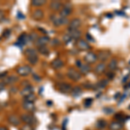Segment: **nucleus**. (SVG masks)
Instances as JSON below:
<instances>
[{
	"instance_id": "nucleus-18",
	"label": "nucleus",
	"mask_w": 130,
	"mask_h": 130,
	"mask_svg": "<svg viewBox=\"0 0 130 130\" xmlns=\"http://www.w3.org/2000/svg\"><path fill=\"white\" fill-rule=\"evenodd\" d=\"M31 94H33V88H32L30 85L26 86V87L24 88L22 91H21V95H22L23 96H24V97L27 96V95H31Z\"/></svg>"
},
{
	"instance_id": "nucleus-22",
	"label": "nucleus",
	"mask_w": 130,
	"mask_h": 130,
	"mask_svg": "<svg viewBox=\"0 0 130 130\" xmlns=\"http://www.w3.org/2000/svg\"><path fill=\"white\" fill-rule=\"evenodd\" d=\"M122 128V124L118 121H112L109 124L110 130H121Z\"/></svg>"
},
{
	"instance_id": "nucleus-50",
	"label": "nucleus",
	"mask_w": 130,
	"mask_h": 130,
	"mask_svg": "<svg viewBox=\"0 0 130 130\" xmlns=\"http://www.w3.org/2000/svg\"><path fill=\"white\" fill-rule=\"evenodd\" d=\"M0 130H8V129L5 127H0Z\"/></svg>"
},
{
	"instance_id": "nucleus-2",
	"label": "nucleus",
	"mask_w": 130,
	"mask_h": 130,
	"mask_svg": "<svg viewBox=\"0 0 130 130\" xmlns=\"http://www.w3.org/2000/svg\"><path fill=\"white\" fill-rule=\"evenodd\" d=\"M51 20L53 22V24L56 26H60V25H64L69 23V20L67 18H62V17H56V15H53L51 17Z\"/></svg>"
},
{
	"instance_id": "nucleus-27",
	"label": "nucleus",
	"mask_w": 130,
	"mask_h": 130,
	"mask_svg": "<svg viewBox=\"0 0 130 130\" xmlns=\"http://www.w3.org/2000/svg\"><path fill=\"white\" fill-rule=\"evenodd\" d=\"M108 84V81L107 79H102L101 81H99L98 83H97L96 86L98 88H101V89H102V88H105L107 87Z\"/></svg>"
},
{
	"instance_id": "nucleus-36",
	"label": "nucleus",
	"mask_w": 130,
	"mask_h": 130,
	"mask_svg": "<svg viewBox=\"0 0 130 130\" xmlns=\"http://www.w3.org/2000/svg\"><path fill=\"white\" fill-rule=\"evenodd\" d=\"M83 88H85V89H94V84H92L91 83H89V82H87V83H83Z\"/></svg>"
},
{
	"instance_id": "nucleus-33",
	"label": "nucleus",
	"mask_w": 130,
	"mask_h": 130,
	"mask_svg": "<svg viewBox=\"0 0 130 130\" xmlns=\"http://www.w3.org/2000/svg\"><path fill=\"white\" fill-rule=\"evenodd\" d=\"M115 118L118 120V122H120V123H121V122H123L124 121H125V116L123 115L122 114H115Z\"/></svg>"
},
{
	"instance_id": "nucleus-47",
	"label": "nucleus",
	"mask_w": 130,
	"mask_h": 130,
	"mask_svg": "<svg viewBox=\"0 0 130 130\" xmlns=\"http://www.w3.org/2000/svg\"><path fill=\"white\" fill-rule=\"evenodd\" d=\"M4 17H5V16H4V13L2 12V11H0V21H2V20H3Z\"/></svg>"
},
{
	"instance_id": "nucleus-25",
	"label": "nucleus",
	"mask_w": 130,
	"mask_h": 130,
	"mask_svg": "<svg viewBox=\"0 0 130 130\" xmlns=\"http://www.w3.org/2000/svg\"><path fill=\"white\" fill-rule=\"evenodd\" d=\"M43 17V12L41 10H36L33 12V18L37 19V20H40Z\"/></svg>"
},
{
	"instance_id": "nucleus-32",
	"label": "nucleus",
	"mask_w": 130,
	"mask_h": 130,
	"mask_svg": "<svg viewBox=\"0 0 130 130\" xmlns=\"http://www.w3.org/2000/svg\"><path fill=\"white\" fill-rule=\"evenodd\" d=\"M93 102V99L92 98H86L83 102V104H84V107L85 108H89L91 106Z\"/></svg>"
},
{
	"instance_id": "nucleus-29",
	"label": "nucleus",
	"mask_w": 130,
	"mask_h": 130,
	"mask_svg": "<svg viewBox=\"0 0 130 130\" xmlns=\"http://www.w3.org/2000/svg\"><path fill=\"white\" fill-rule=\"evenodd\" d=\"M28 62H30V64L35 65L38 62V56H28Z\"/></svg>"
},
{
	"instance_id": "nucleus-6",
	"label": "nucleus",
	"mask_w": 130,
	"mask_h": 130,
	"mask_svg": "<svg viewBox=\"0 0 130 130\" xmlns=\"http://www.w3.org/2000/svg\"><path fill=\"white\" fill-rule=\"evenodd\" d=\"M68 35L70 36L72 39H75V40H79L80 37L82 36V32L80 31L79 30H72V29H70L68 28Z\"/></svg>"
},
{
	"instance_id": "nucleus-12",
	"label": "nucleus",
	"mask_w": 130,
	"mask_h": 130,
	"mask_svg": "<svg viewBox=\"0 0 130 130\" xmlns=\"http://www.w3.org/2000/svg\"><path fill=\"white\" fill-rule=\"evenodd\" d=\"M81 24H82V22L80 19L74 18L70 22V26H69V28L72 29V30H78V28L81 26Z\"/></svg>"
},
{
	"instance_id": "nucleus-31",
	"label": "nucleus",
	"mask_w": 130,
	"mask_h": 130,
	"mask_svg": "<svg viewBox=\"0 0 130 130\" xmlns=\"http://www.w3.org/2000/svg\"><path fill=\"white\" fill-rule=\"evenodd\" d=\"M35 100H36V96L33 95V94L24 97V102H34Z\"/></svg>"
},
{
	"instance_id": "nucleus-1",
	"label": "nucleus",
	"mask_w": 130,
	"mask_h": 130,
	"mask_svg": "<svg viewBox=\"0 0 130 130\" xmlns=\"http://www.w3.org/2000/svg\"><path fill=\"white\" fill-rule=\"evenodd\" d=\"M67 76L70 79H71L72 81H79L81 79L82 76L80 74V72H78L77 70H76L75 69L73 68H70L68 70V72H67Z\"/></svg>"
},
{
	"instance_id": "nucleus-21",
	"label": "nucleus",
	"mask_w": 130,
	"mask_h": 130,
	"mask_svg": "<svg viewBox=\"0 0 130 130\" xmlns=\"http://www.w3.org/2000/svg\"><path fill=\"white\" fill-rule=\"evenodd\" d=\"M90 70H91L90 66H89L88 63H83L82 66L80 67V71H81V73L83 75L89 74V72H90Z\"/></svg>"
},
{
	"instance_id": "nucleus-35",
	"label": "nucleus",
	"mask_w": 130,
	"mask_h": 130,
	"mask_svg": "<svg viewBox=\"0 0 130 130\" xmlns=\"http://www.w3.org/2000/svg\"><path fill=\"white\" fill-rule=\"evenodd\" d=\"M72 41V38L70 37V36L68 35V34H66V35L63 36V42L66 44H68L69 43H70V42Z\"/></svg>"
},
{
	"instance_id": "nucleus-49",
	"label": "nucleus",
	"mask_w": 130,
	"mask_h": 130,
	"mask_svg": "<svg viewBox=\"0 0 130 130\" xmlns=\"http://www.w3.org/2000/svg\"><path fill=\"white\" fill-rule=\"evenodd\" d=\"M116 12H117V13H119V14H121V16H125V13H124V12H121V11H116Z\"/></svg>"
},
{
	"instance_id": "nucleus-10",
	"label": "nucleus",
	"mask_w": 130,
	"mask_h": 130,
	"mask_svg": "<svg viewBox=\"0 0 130 130\" xmlns=\"http://www.w3.org/2000/svg\"><path fill=\"white\" fill-rule=\"evenodd\" d=\"M49 42V37L47 36H43V37H40L37 38V45L38 47L40 46H46V44H48Z\"/></svg>"
},
{
	"instance_id": "nucleus-34",
	"label": "nucleus",
	"mask_w": 130,
	"mask_h": 130,
	"mask_svg": "<svg viewBox=\"0 0 130 130\" xmlns=\"http://www.w3.org/2000/svg\"><path fill=\"white\" fill-rule=\"evenodd\" d=\"M106 76H107V77H108L109 80H113L114 78V76H115V74H114V71H110V70H109V71L106 73Z\"/></svg>"
},
{
	"instance_id": "nucleus-43",
	"label": "nucleus",
	"mask_w": 130,
	"mask_h": 130,
	"mask_svg": "<svg viewBox=\"0 0 130 130\" xmlns=\"http://www.w3.org/2000/svg\"><path fill=\"white\" fill-rule=\"evenodd\" d=\"M5 84L4 83H0V91L4 90V89H5Z\"/></svg>"
},
{
	"instance_id": "nucleus-41",
	"label": "nucleus",
	"mask_w": 130,
	"mask_h": 130,
	"mask_svg": "<svg viewBox=\"0 0 130 130\" xmlns=\"http://www.w3.org/2000/svg\"><path fill=\"white\" fill-rule=\"evenodd\" d=\"M59 44V41L57 39H53L51 41V45L52 46H55V45H58Z\"/></svg>"
},
{
	"instance_id": "nucleus-5",
	"label": "nucleus",
	"mask_w": 130,
	"mask_h": 130,
	"mask_svg": "<svg viewBox=\"0 0 130 130\" xmlns=\"http://www.w3.org/2000/svg\"><path fill=\"white\" fill-rule=\"evenodd\" d=\"M71 12H72V6L70 4H67V5L62 6V10L60 11V17H62V18H67Z\"/></svg>"
},
{
	"instance_id": "nucleus-14",
	"label": "nucleus",
	"mask_w": 130,
	"mask_h": 130,
	"mask_svg": "<svg viewBox=\"0 0 130 130\" xmlns=\"http://www.w3.org/2000/svg\"><path fill=\"white\" fill-rule=\"evenodd\" d=\"M62 66H63V62H62V60H61L59 58L55 59V60H53L51 62V67L53 69H55V70H58V69L62 68Z\"/></svg>"
},
{
	"instance_id": "nucleus-8",
	"label": "nucleus",
	"mask_w": 130,
	"mask_h": 130,
	"mask_svg": "<svg viewBox=\"0 0 130 130\" xmlns=\"http://www.w3.org/2000/svg\"><path fill=\"white\" fill-rule=\"evenodd\" d=\"M84 60H85V62H87L88 63H94V62H96L97 56L96 54H95L94 52H89L84 56Z\"/></svg>"
},
{
	"instance_id": "nucleus-4",
	"label": "nucleus",
	"mask_w": 130,
	"mask_h": 130,
	"mask_svg": "<svg viewBox=\"0 0 130 130\" xmlns=\"http://www.w3.org/2000/svg\"><path fill=\"white\" fill-rule=\"evenodd\" d=\"M97 56V59H99L102 62H106L110 56H111V52L109 50H107V49H103V50H100L98 52Z\"/></svg>"
},
{
	"instance_id": "nucleus-46",
	"label": "nucleus",
	"mask_w": 130,
	"mask_h": 130,
	"mask_svg": "<svg viewBox=\"0 0 130 130\" xmlns=\"http://www.w3.org/2000/svg\"><path fill=\"white\" fill-rule=\"evenodd\" d=\"M6 72H4V73H1L0 74V78H3V77H5V76H6Z\"/></svg>"
},
{
	"instance_id": "nucleus-30",
	"label": "nucleus",
	"mask_w": 130,
	"mask_h": 130,
	"mask_svg": "<svg viewBox=\"0 0 130 130\" xmlns=\"http://www.w3.org/2000/svg\"><path fill=\"white\" fill-rule=\"evenodd\" d=\"M45 3H46V1H44V0H33V1H31V5L34 6H42Z\"/></svg>"
},
{
	"instance_id": "nucleus-24",
	"label": "nucleus",
	"mask_w": 130,
	"mask_h": 130,
	"mask_svg": "<svg viewBox=\"0 0 130 130\" xmlns=\"http://www.w3.org/2000/svg\"><path fill=\"white\" fill-rule=\"evenodd\" d=\"M95 127H97L98 129H103L107 127V122L102 119H100L96 121L95 123Z\"/></svg>"
},
{
	"instance_id": "nucleus-16",
	"label": "nucleus",
	"mask_w": 130,
	"mask_h": 130,
	"mask_svg": "<svg viewBox=\"0 0 130 130\" xmlns=\"http://www.w3.org/2000/svg\"><path fill=\"white\" fill-rule=\"evenodd\" d=\"M8 121L14 126H18L19 123H20V119L17 115L11 114V115H10L8 117Z\"/></svg>"
},
{
	"instance_id": "nucleus-44",
	"label": "nucleus",
	"mask_w": 130,
	"mask_h": 130,
	"mask_svg": "<svg viewBox=\"0 0 130 130\" xmlns=\"http://www.w3.org/2000/svg\"><path fill=\"white\" fill-rule=\"evenodd\" d=\"M82 64H83V63H82V62H81V61H80V60L76 61V66H77V67H79V68H80V67L82 66Z\"/></svg>"
},
{
	"instance_id": "nucleus-13",
	"label": "nucleus",
	"mask_w": 130,
	"mask_h": 130,
	"mask_svg": "<svg viewBox=\"0 0 130 130\" xmlns=\"http://www.w3.org/2000/svg\"><path fill=\"white\" fill-rule=\"evenodd\" d=\"M49 7L52 11H61L62 8V5L61 2L59 1H52L49 5Z\"/></svg>"
},
{
	"instance_id": "nucleus-39",
	"label": "nucleus",
	"mask_w": 130,
	"mask_h": 130,
	"mask_svg": "<svg viewBox=\"0 0 130 130\" xmlns=\"http://www.w3.org/2000/svg\"><path fill=\"white\" fill-rule=\"evenodd\" d=\"M30 37V41H34V40H37V34H34V33H32L30 36H29Z\"/></svg>"
},
{
	"instance_id": "nucleus-3",
	"label": "nucleus",
	"mask_w": 130,
	"mask_h": 130,
	"mask_svg": "<svg viewBox=\"0 0 130 130\" xmlns=\"http://www.w3.org/2000/svg\"><path fill=\"white\" fill-rule=\"evenodd\" d=\"M32 71V69L28 65H24V66H20L17 69V72L19 76H26L30 75Z\"/></svg>"
},
{
	"instance_id": "nucleus-20",
	"label": "nucleus",
	"mask_w": 130,
	"mask_h": 130,
	"mask_svg": "<svg viewBox=\"0 0 130 130\" xmlns=\"http://www.w3.org/2000/svg\"><path fill=\"white\" fill-rule=\"evenodd\" d=\"M117 65H118V61L117 59L115 58H113L111 59V61L109 62V63L108 64V68L110 71H114L116 68H117Z\"/></svg>"
},
{
	"instance_id": "nucleus-23",
	"label": "nucleus",
	"mask_w": 130,
	"mask_h": 130,
	"mask_svg": "<svg viewBox=\"0 0 130 130\" xmlns=\"http://www.w3.org/2000/svg\"><path fill=\"white\" fill-rule=\"evenodd\" d=\"M23 108L26 110V111H33L35 109V105L33 104V102H24V104H23Z\"/></svg>"
},
{
	"instance_id": "nucleus-15",
	"label": "nucleus",
	"mask_w": 130,
	"mask_h": 130,
	"mask_svg": "<svg viewBox=\"0 0 130 130\" xmlns=\"http://www.w3.org/2000/svg\"><path fill=\"white\" fill-rule=\"evenodd\" d=\"M106 68H107V65L105 64L104 62H101V63L97 64L96 66H95V74H98V75L102 74L103 72L105 71Z\"/></svg>"
},
{
	"instance_id": "nucleus-38",
	"label": "nucleus",
	"mask_w": 130,
	"mask_h": 130,
	"mask_svg": "<svg viewBox=\"0 0 130 130\" xmlns=\"http://www.w3.org/2000/svg\"><path fill=\"white\" fill-rule=\"evenodd\" d=\"M20 130H34L33 127H31V125H28V124H25L22 127H21Z\"/></svg>"
},
{
	"instance_id": "nucleus-9",
	"label": "nucleus",
	"mask_w": 130,
	"mask_h": 130,
	"mask_svg": "<svg viewBox=\"0 0 130 130\" xmlns=\"http://www.w3.org/2000/svg\"><path fill=\"white\" fill-rule=\"evenodd\" d=\"M76 45H77L78 49H81V50H88V49H90V45L89 44V43L83 39L78 40Z\"/></svg>"
},
{
	"instance_id": "nucleus-17",
	"label": "nucleus",
	"mask_w": 130,
	"mask_h": 130,
	"mask_svg": "<svg viewBox=\"0 0 130 130\" xmlns=\"http://www.w3.org/2000/svg\"><path fill=\"white\" fill-rule=\"evenodd\" d=\"M18 80V77L15 76H5V80H4V83L5 84H13L16 83Z\"/></svg>"
},
{
	"instance_id": "nucleus-42",
	"label": "nucleus",
	"mask_w": 130,
	"mask_h": 130,
	"mask_svg": "<svg viewBox=\"0 0 130 130\" xmlns=\"http://www.w3.org/2000/svg\"><path fill=\"white\" fill-rule=\"evenodd\" d=\"M10 34H11V30H6L5 32H4L3 36H4V37H9Z\"/></svg>"
},
{
	"instance_id": "nucleus-37",
	"label": "nucleus",
	"mask_w": 130,
	"mask_h": 130,
	"mask_svg": "<svg viewBox=\"0 0 130 130\" xmlns=\"http://www.w3.org/2000/svg\"><path fill=\"white\" fill-rule=\"evenodd\" d=\"M103 111H104L105 114H112V113H114V108H103Z\"/></svg>"
},
{
	"instance_id": "nucleus-40",
	"label": "nucleus",
	"mask_w": 130,
	"mask_h": 130,
	"mask_svg": "<svg viewBox=\"0 0 130 130\" xmlns=\"http://www.w3.org/2000/svg\"><path fill=\"white\" fill-rule=\"evenodd\" d=\"M86 37H87V39L89 40V42H95V39H94L92 36L89 35V34H86Z\"/></svg>"
},
{
	"instance_id": "nucleus-11",
	"label": "nucleus",
	"mask_w": 130,
	"mask_h": 130,
	"mask_svg": "<svg viewBox=\"0 0 130 130\" xmlns=\"http://www.w3.org/2000/svg\"><path fill=\"white\" fill-rule=\"evenodd\" d=\"M58 89L62 93H70L71 92V89H72V87L70 84L67 83H61L60 85L58 86Z\"/></svg>"
},
{
	"instance_id": "nucleus-7",
	"label": "nucleus",
	"mask_w": 130,
	"mask_h": 130,
	"mask_svg": "<svg viewBox=\"0 0 130 130\" xmlns=\"http://www.w3.org/2000/svg\"><path fill=\"white\" fill-rule=\"evenodd\" d=\"M21 120H22V121H24V123L28 124V125H32L33 123H35V118L30 114H22L21 115Z\"/></svg>"
},
{
	"instance_id": "nucleus-28",
	"label": "nucleus",
	"mask_w": 130,
	"mask_h": 130,
	"mask_svg": "<svg viewBox=\"0 0 130 130\" xmlns=\"http://www.w3.org/2000/svg\"><path fill=\"white\" fill-rule=\"evenodd\" d=\"M38 51H39L40 53H41L42 55H44V56H46L49 53V49H48L46 46H40L38 47Z\"/></svg>"
},
{
	"instance_id": "nucleus-45",
	"label": "nucleus",
	"mask_w": 130,
	"mask_h": 130,
	"mask_svg": "<svg viewBox=\"0 0 130 130\" xmlns=\"http://www.w3.org/2000/svg\"><path fill=\"white\" fill-rule=\"evenodd\" d=\"M33 77H34V79H36L37 81H41V78H40V76H37V75H34Z\"/></svg>"
},
{
	"instance_id": "nucleus-26",
	"label": "nucleus",
	"mask_w": 130,
	"mask_h": 130,
	"mask_svg": "<svg viewBox=\"0 0 130 130\" xmlns=\"http://www.w3.org/2000/svg\"><path fill=\"white\" fill-rule=\"evenodd\" d=\"M25 55L28 56H37V52L36 49H31V48H30V49H27L25 50Z\"/></svg>"
},
{
	"instance_id": "nucleus-19",
	"label": "nucleus",
	"mask_w": 130,
	"mask_h": 130,
	"mask_svg": "<svg viewBox=\"0 0 130 130\" xmlns=\"http://www.w3.org/2000/svg\"><path fill=\"white\" fill-rule=\"evenodd\" d=\"M70 93H71V95H73L74 97H77L83 93V89H82V88L79 87V86H76V87L72 88L71 92Z\"/></svg>"
},
{
	"instance_id": "nucleus-48",
	"label": "nucleus",
	"mask_w": 130,
	"mask_h": 130,
	"mask_svg": "<svg viewBox=\"0 0 130 130\" xmlns=\"http://www.w3.org/2000/svg\"><path fill=\"white\" fill-rule=\"evenodd\" d=\"M127 79H128V76H124V78H123V79H122V83H124V82H126Z\"/></svg>"
}]
</instances>
